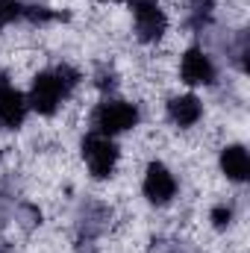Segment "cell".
Masks as SVG:
<instances>
[{
    "instance_id": "1",
    "label": "cell",
    "mask_w": 250,
    "mask_h": 253,
    "mask_svg": "<svg viewBox=\"0 0 250 253\" xmlns=\"http://www.w3.org/2000/svg\"><path fill=\"white\" fill-rule=\"evenodd\" d=\"M80 83V74L71 68V65H59L56 71H42L36 80H33V88H30V109H36L39 115H53L59 109L65 97L74 91V85Z\"/></svg>"
},
{
    "instance_id": "2",
    "label": "cell",
    "mask_w": 250,
    "mask_h": 253,
    "mask_svg": "<svg viewBox=\"0 0 250 253\" xmlns=\"http://www.w3.org/2000/svg\"><path fill=\"white\" fill-rule=\"evenodd\" d=\"M83 159L97 180H106V177H112V171L118 165V144L109 135H100L91 129L83 138Z\"/></svg>"
},
{
    "instance_id": "3",
    "label": "cell",
    "mask_w": 250,
    "mask_h": 253,
    "mask_svg": "<svg viewBox=\"0 0 250 253\" xmlns=\"http://www.w3.org/2000/svg\"><path fill=\"white\" fill-rule=\"evenodd\" d=\"M94 132L100 135H118V132H126L138 124V109L126 100H103L97 109H94Z\"/></svg>"
},
{
    "instance_id": "4",
    "label": "cell",
    "mask_w": 250,
    "mask_h": 253,
    "mask_svg": "<svg viewBox=\"0 0 250 253\" xmlns=\"http://www.w3.org/2000/svg\"><path fill=\"white\" fill-rule=\"evenodd\" d=\"M132 18L141 42H159L168 30V15L156 0H132Z\"/></svg>"
},
{
    "instance_id": "5",
    "label": "cell",
    "mask_w": 250,
    "mask_h": 253,
    "mask_svg": "<svg viewBox=\"0 0 250 253\" xmlns=\"http://www.w3.org/2000/svg\"><path fill=\"white\" fill-rule=\"evenodd\" d=\"M27 112H30V103L27 97L6 80V74L0 71V124L9 126V129H18V126L27 121Z\"/></svg>"
},
{
    "instance_id": "6",
    "label": "cell",
    "mask_w": 250,
    "mask_h": 253,
    "mask_svg": "<svg viewBox=\"0 0 250 253\" xmlns=\"http://www.w3.org/2000/svg\"><path fill=\"white\" fill-rule=\"evenodd\" d=\"M141 189H144V197H147L150 203L162 206V203H168V200L177 194V177L168 171V165H162V162H150Z\"/></svg>"
},
{
    "instance_id": "7",
    "label": "cell",
    "mask_w": 250,
    "mask_h": 253,
    "mask_svg": "<svg viewBox=\"0 0 250 253\" xmlns=\"http://www.w3.org/2000/svg\"><path fill=\"white\" fill-rule=\"evenodd\" d=\"M180 77L188 85H212L215 83V62L200 50V47H188L180 62Z\"/></svg>"
},
{
    "instance_id": "8",
    "label": "cell",
    "mask_w": 250,
    "mask_h": 253,
    "mask_svg": "<svg viewBox=\"0 0 250 253\" xmlns=\"http://www.w3.org/2000/svg\"><path fill=\"white\" fill-rule=\"evenodd\" d=\"M221 171L233 183H245L250 177V153L242 144H230L221 150Z\"/></svg>"
},
{
    "instance_id": "9",
    "label": "cell",
    "mask_w": 250,
    "mask_h": 253,
    "mask_svg": "<svg viewBox=\"0 0 250 253\" xmlns=\"http://www.w3.org/2000/svg\"><path fill=\"white\" fill-rule=\"evenodd\" d=\"M168 118L177 126H194L203 118V103L194 94H180L168 103Z\"/></svg>"
},
{
    "instance_id": "10",
    "label": "cell",
    "mask_w": 250,
    "mask_h": 253,
    "mask_svg": "<svg viewBox=\"0 0 250 253\" xmlns=\"http://www.w3.org/2000/svg\"><path fill=\"white\" fill-rule=\"evenodd\" d=\"M188 3H191V27L203 30V24H209V18H212L215 0H188Z\"/></svg>"
},
{
    "instance_id": "11",
    "label": "cell",
    "mask_w": 250,
    "mask_h": 253,
    "mask_svg": "<svg viewBox=\"0 0 250 253\" xmlns=\"http://www.w3.org/2000/svg\"><path fill=\"white\" fill-rule=\"evenodd\" d=\"M24 18H27L30 24H50V21H56V18H65V15L53 12V9H47V6L33 3V6H24Z\"/></svg>"
},
{
    "instance_id": "12",
    "label": "cell",
    "mask_w": 250,
    "mask_h": 253,
    "mask_svg": "<svg viewBox=\"0 0 250 253\" xmlns=\"http://www.w3.org/2000/svg\"><path fill=\"white\" fill-rule=\"evenodd\" d=\"M18 18H24V3H18V0H0V30H6Z\"/></svg>"
},
{
    "instance_id": "13",
    "label": "cell",
    "mask_w": 250,
    "mask_h": 253,
    "mask_svg": "<svg viewBox=\"0 0 250 253\" xmlns=\"http://www.w3.org/2000/svg\"><path fill=\"white\" fill-rule=\"evenodd\" d=\"M209 218H212V224H215L218 230H227V227L233 224V209H230V206H215Z\"/></svg>"
},
{
    "instance_id": "14",
    "label": "cell",
    "mask_w": 250,
    "mask_h": 253,
    "mask_svg": "<svg viewBox=\"0 0 250 253\" xmlns=\"http://www.w3.org/2000/svg\"><path fill=\"white\" fill-rule=\"evenodd\" d=\"M112 85H115L112 71H109V74H106V71H100V74H97V88H103V91H106V88H112Z\"/></svg>"
},
{
    "instance_id": "15",
    "label": "cell",
    "mask_w": 250,
    "mask_h": 253,
    "mask_svg": "<svg viewBox=\"0 0 250 253\" xmlns=\"http://www.w3.org/2000/svg\"><path fill=\"white\" fill-rule=\"evenodd\" d=\"M103 3H109V0H103ZM115 3H118V0H115ZM129 3H132V0H129Z\"/></svg>"
}]
</instances>
